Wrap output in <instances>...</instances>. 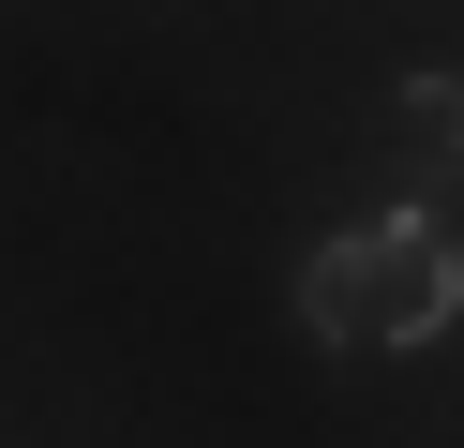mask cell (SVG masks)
Instances as JSON below:
<instances>
[{
  "label": "cell",
  "mask_w": 464,
  "mask_h": 448,
  "mask_svg": "<svg viewBox=\"0 0 464 448\" xmlns=\"http://www.w3.org/2000/svg\"><path fill=\"white\" fill-rule=\"evenodd\" d=\"M450 314H464V239L434 209H374V224H344V239L300 254V329L344 344V358H404Z\"/></svg>",
  "instance_id": "6da1fadb"
},
{
  "label": "cell",
  "mask_w": 464,
  "mask_h": 448,
  "mask_svg": "<svg viewBox=\"0 0 464 448\" xmlns=\"http://www.w3.org/2000/svg\"><path fill=\"white\" fill-rule=\"evenodd\" d=\"M390 165H404V179H450V165H464V75H404V105H390Z\"/></svg>",
  "instance_id": "7a4b0ae2"
}]
</instances>
